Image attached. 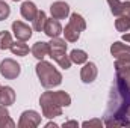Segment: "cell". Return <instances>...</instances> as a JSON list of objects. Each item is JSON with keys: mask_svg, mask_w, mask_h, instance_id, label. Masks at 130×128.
I'll return each mask as SVG.
<instances>
[{"mask_svg": "<svg viewBox=\"0 0 130 128\" xmlns=\"http://www.w3.org/2000/svg\"><path fill=\"white\" fill-rule=\"evenodd\" d=\"M115 71H117V78L123 80L126 84L130 86V60L129 59H117L115 60Z\"/></svg>", "mask_w": 130, "mask_h": 128, "instance_id": "9", "label": "cell"}, {"mask_svg": "<svg viewBox=\"0 0 130 128\" xmlns=\"http://www.w3.org/2000/svg\"><path fill=\"white\" fill-rule=\"evenodd\" d=\"M48 47H50V57L53 60H56L58 65L64 69H68L71 66V59L70 56H67V44H65L64 39H61L59 36L58 38H52V41L48 42Z\"/></svg>", "mask_w": 130, "mask_h": 128, "instance_id": "3", "label": "cell"}, {"mask_svg": "<svg viewBox=\"0 0 130 128\" xmlns=\"http://www.w3.org/2000/svg\"><path fill=\"white\" fill-rule=\"evenodd\" d=\"M41 98L48 99V101H52V102L61 105V107H68V105L71 104V96L68 95L65 91H58V92H44V94L41 95Z\"/></svg>", "mask_w": 130, "mask_h": 128, "instance_id": "7", "label": "cell"}, {"mask_svg": "<svg viewBox=\"0 0 130 128\" xmlns=\"http://www.w3.org/2000/svg\"><path fill=\"white\" fill-rule=\"evenodd\" d=\"M11 45H12L11 33L6 30L0 32V50H8V48H11Z\"/></svg>", "mask_w": 130, "mask_h": 128, "instance_id": "23", "label": "cell"}, {"mask_svg": "<svg viewBox=\"0 0 130 128\" xmlns=\"http://www.w3.org/2000/svg\"><path fill=\"white\" fill-rule=\"evenodd\" d=\"M130 109V86L123 80L117 78L112 86L107 109L104 113V125L106 127H127L130 121L127 118Z\"/></svg>", "mask_w": 130, "mask_h": 128, "instance_id": "1", "label": "cell"}, {"mask_svg": "<svg viewBox=\"0 0 130 128\" xmlns=\"http://www.w3.org/2000/svg\"><path fill=\"white\" fill-rule=\"evenodd\" d=\"M123 15L130 17V2H124L123 3Z\"/></svg>", "mask_w": 130, "mask_h": 128, "instance_id": "27", "label": "cell"}, {"mask_svg": "<svg viewBox=\"0 0 130 128\" xmlns=\"http://www.w3.org/2000/svg\"><path fill=\"white\" fill-rule=\"evenodd\" d=\"M14 54H17V56H26L27 53H29V47L24 44V41H18V42H12V45H11V48H9Z\"/></svg>", "mask_w": 130, "mask_h": 128, "instance_id": "20", "label": "cell"}, {"mask_svg": "<svg viewBox=\"0 0 130 128\" xmlns=\"http://www.w3.org/2000/svg\"><path fill=\"white\" fill-rule=\"evenodd\" d=\"M15 102V92L12 88L9 86H5L0 89V104L2 105H12Z\"/></svg>", "mask_w": 130, "mask_h": 128, "instance_id": "16", "label": "cell"}, {"mask_svg": "<svg viewBox=\"0 0 130 128\" xmlns=\"http://www.w3.org/2000/svg\"><path fill=\"white\" fill-rule=\"evenodd\" d=\"M15 124L9 116L6 105H0V128H14Z\"/></svg>", "mask_w": 130, "mask_h": 128, "instance_id": "18", "label": "cell"}, {"mask_svg": "<svg viewBox=\"0 0 130 128\" xmlns=\"http://www.w3.org/2000/svg\"><path fill=\"white\" fill-rule=\"evenodd\" d=\"M70 59H71V62H74V63L82 65V63H86V62H88V54H86L83 50H73V51L70 53Z\"/></svg>", "mask_w": 130, "mask_h": 128, "instance_id": "21", "label": "cell"}, {"mask_svg": "<svg viewBox=\"0 0 130 128\" xmlns=\"http://www.w3.org/2000/svg\"><path fill=\"white\" fill-rule=\"evenodd\" d=\"M0 89H2V86H0Z\"/></svg>", "mask_w": 130, "mask_h": 128, "instance_id": "33", "label": "cell"}, {"mask_svg": "<svg viewBox=\"0 0 130 128\" xmlns=\"http://www.w3.org/2000/svg\"><path fill=\"white\" fill-rule=\"evenodd\" d=\"M86 29V23L83 20V17L77 12L71 14L70 17V23L65 26V29H62V33L65 35V39L68 42H76L80 36V32H83Z\"/></svg>", "mask_w": 130, "mask_h": 128, "instance_id": "4", "label": "cell"}, {"mask_svg": "<svg viewBox=\"0 0 130 128\" xmlns=\"http://www.w3.org/2000/svg\"><path fill=\"white\" fill-rule=\"evenodd\" d=\"M50 12H52V17L53 18L64 20V18L68 17V14H70V6L65 2H55L50 6Z\"/></svg>", "mask_w": 130, "mask_h": 128, "instance_id": "11", "label": "cell"}, {"mask_svg": "<svg viewBox=\"0 0 130 128\" xmlns=\"http://www.w3.org/2000/svg\"><path fill=\"white\" fill-rule=\"evenodd\" d=\"M30 51H32L33 57H36L38 60H42L45 56H48V51H50L48 42H44V41H38V42H35Z\"/></svg>", "mask_w": 130, "mask_h": 128, "instance_id": "15", "label": "cell"}, {"mask_svg": "<svg viewBox=\"0 0 130 128\" xmlns=\"http://www.w3.org/2000/svg\"><path fill=\"white\" fill-rule=\"evenodd\" d=\"M123 41H126V42H129V44H130V33L123 35Z\"/></svg>", "mask_w": 130, "mask_h": 128, "instance_id": "29", "label": "cell"}, {"mask_svg": "<svg viewBox=\"0 0 130 128\" xmlns=\"http://www.w3.org/2000/svg\"><path fill=\"white\" fill-rule=\"evenodd\" d=\"M50 127H58V125H56L55 122H48V124H47V128H50Z\"/></svg>", "mask_w": 130, "mask_h": 128, "instance_id": "30", "label": "cell"}, {"mask_svg": "<svg viewBox=\"0 0 130 128\" xmlns=\"http://www.w3.org/2000/svg\"><path fill=\"white\" fill-rule=\"evenodd\" d=\"M41 124V115L36 113L35 110H26L21 113L18 127L20 128H35Z\"/></svg>", "mask_w": 130, "mask_h": 128, "instance_id": "6", "label": "cell"}, {"mask_svg": "<svg viewBox=\"0 0 130 128\" xmlns=\"http://www.w3.org/2000/svg\"><path fill=\"white\" fill-rule=\"evenodd\" d=\"M12 32L18 41H27L32 36V29L24 24L23 21H14L12 23Z\"/></svg>", "mask_w": 130, "mask_h": 128, "instance_id": "10", "label": "cell"}, {"mask_svg": "<svg viewBox=\"0 0 130 128\" xmlns=\"http://www.w3.org/2000/svg\"><path fill=\"white\" fill-rule=\"evenodd\" d=\"M97 74H98V71H97L95 63L88 62V63L82 68V71H80V78H82L83 83H92L97 78Z\"/></svg>", "mask_w": 130, "mask_h": 128, "instance_id": "14", "label": "cell"}, {"mask_svg": "<svg viewBox=\"0 0 130 128\" xmlns=\"http://www.w3.org/2000/svg\"><path fill=\"white\" fill-rule=\"evenodd\" d=\"M110 54L115 59H129L130 60V45L123 42H113L110 47Z\"/></svg>", "mask_w": 130, "mask_h": 128, "instance_id": "13", "label": "cell"}, {"mask_svg": "<svg viewBox=\"0 0 130 128\" xmlns=\"http://www.w3.org/2000/svg\"><path fill=\"white\" fill-rule=\"evenodd\" d=\"M82 125H83V127H101V125H104V122H103L101 119H92V121L83 122Z\"/></svg>", "mask_w": 130, "mask_h": 128, "instance_id": "26", "label": "cell"}, {"mask_svg": "<svg viewBox=\"0 0 130 128\" xmlns=\"http://www.w3.org/2000/svg\"><path fill=\"white\" fill-rule=\"evenodd\" d=\"M36 75L39 78V83L42 88L45 89H52V88H56L62 83V75L61 72L50 63V62H45V60H39L36 65Z\"/></svg>", "mask_w": 130, "mask_h": 128, "instance_id": "2", "label": "cell"}, {"mask_svg": "<svg viewBox=\"0 0 130 128\" xmlns=\"http://www.w3.org/2000/svg\"><path fill=\"white\" fill-rule=\"evenodd\" d=\"M115 27H117L118 32H127V30H130V17L120 15L115 20Z\"/></svg>", "mask_w": 130, "mask_h": 128, "instance_id": "22", "label": "cell"}, {"mask_svg": "<svg viewBox=\"0 0 130 128\" xmlns=\"http://www.w3.org/2000/svg\"><path fill=\"white\" fill-rule=\"evenodd\" d=\"M21 72V66L17 63L14 59H5L2 63H0V74L8 78V80H14L20 75Z\"/></svg>", "mask_w": 130, "mask_h": 128, "instance_id": "5", "label": "cell"}, {"mask_svg": "<svg viewBox=\"0 0 130 128\" xmlns=\"http://www.w3.org/2000/svg\"><path fill=\"white\" fill-rule=\"evenodd\" d=\"M79 124L76 122V121H70V122H65L64 124V127H77Z\"/></svg>", "mask_w": 130, "mask_h": 128, "instance_id": "28", "label": "cell"}, {"mask_svg": "<svg viewBox=\"0 0 130 128\" xmlns=\"http://www.w3.org/2000/svg\"><path fill=\"white\" fill-rule=\"evenodd\" d=\"M42 32L45 33L48 38H58L61 33H62V26H61V23L56 20V18H47V21H45V26H44V30Z\"/></svg>", "mask_w": 130, "mask_h": 128, "instance_id": "12", "label": "cell"}, {"mask_svg": "<svg viewBox=\"0 0 130 128\" xmlns=\"http://www.w3.org/2000/svg\"><path fill=\"white\" fill-rule=\"evenodd\" d=\"M107 3L110 6V12L113 15H117V17L123 15V2H120V0H107Z\"/></svg>", "mask_w": 130, "mask_h": 128, "instance_id": "24", "label": "cell"}, {"mask_svg": "<svg viewBox=\"0 0 130 128\" xmlns=\"http://www.w3.org/2000/svg\"><path fill=\"white\" fill-rule=\"evenodd\" d=\"M9 14H11V8H9V5L0 0V21L6 20V18L9 17Z\"/></svg>", "mask_w": 130, "mask_h": 128, "instance_id": "25", "label": "cell"}, {"mask_svg": "<svg viewBox=\"0 0 130 128\" xmlns=\"http://www.w3.org/2000/svg\"><path fill=\"white\" fill-rule=\"evenodd\" d=\"M20 12H21L23 18L32 21L33 18L36 17V14H38V8H36V5L33 2H24L21 5V8H20Z\"/></svg>", "mask_w": 130, "mask_h": 128, "instance_id": "17", "label": "cell"}, {"mask_svg": "<svg viewBox=\"0 0 130 128\" xmlns=\"http://www.w3.org/2000/svg\"><path fill=\"white\" fill-rule=\"evenodd\" d=\"M12 2H20V0H12Z\"/></svg>", "mask_w": 130, "mask_h": 128, "instance_id": "32", "label": "cell"}, {"mask_svg": "<svg viewBox=\"0 0 130 128\" xmlns=\"http://www.w3.org/2000/svg\"><path fill=\"white\" fill-rule=\"evenodd\" d=\"M45 21H47V15H45V12H44V11H38L36 17L32 20L33 30H36V32H42V30H44V26H45Z\"/></svg>", "mask_w": 130, "mask_h": 128, "instance_id": "19", "label": "cell"}, {"mask_svg": "<svg viewBox=\"0 0 130 128\" xmlns=\"http://www.w3.org/2000/svg\"><path fill=\"white\" fill-rule=\"evenodd\" d=\"M39 105L42 109V116H45L48 119H53V118H58V116L62 115V107L48 101V99L39 98Z\"/></svg>", "mask_w": 130, "mask_h": 128, "instance_id": "8", "label": "cell"}, {"mask_svg": "<svg viewBox=\"0 0 130 128\" xmlns=\"http://www.w3.org/2000/svg\"><path fill=\"white\" fill-rule=\"evenodd\" d=\"M127 118L130 119V109H129V113H127Z\"/></svg>", "mask_w": 130, "mask_h": 128, "instance_id": "31", "label": "cell"}]
</instances>
